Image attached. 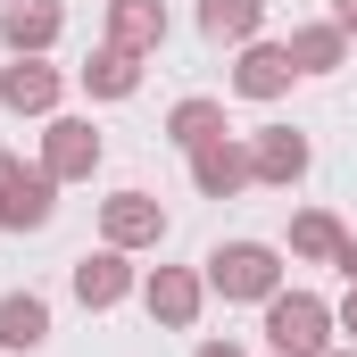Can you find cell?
I'll return each instance as SVG.
<instances>
[{
	"mask_svg": "<svg viewBox=\"0 0 357 357\" xmlns=\"http://www.w3.org/2000/svg\"><path fill=\"white\" fill-rule=\"evenodd\" d=\"M100 241L125 250V258H133V250H158V241H167V208H158L150 191H108V199H100Z\"/></svg>",
	"mask_w": 357,
	"mask_h": 357,
	"instance_id": "3957f363",
	"label": "cell"
},
{
	"mask_svg": "<svg viewBox=\"0 0 357 357\" xmlns=\"http://www.w3.org/2000/svg\"><path fill=\"white\" fill-rule=\"evenodd\" d=\"M324 357H357V349H324Z\"/></svg>",
	"mask_w": 357,
	"mask_h": 357,
	"instance_id": "d4e9b609",
	"label": "cell"
},
{
	"mask_svg": "<svg viewBox=\"0 0 357 357\" xmlns=\"http://www.w3.org/2000/svg\"><path fill=\"white\" fill-rule=\"evenodd\" d=\"M307 133H291V125H266V133H250V175L274 183V191H291V183L307 175Z\"/></svg>",
	"mask_w": 357,
	"mask_h": 357,
	"instance_id": "9c48e42d",
	"label": "cell"
},
{
	"mask_svg": "<svg viewBox=\"0 0 357 357\" xmlns=\"http://www.w3.org/2000/svg\"><path fill=\"white\" fill-rule=\"evenodd\" d=\"M333 307L316 299V291H274L266 299V341H274V357H324L333 349Z\"/></svg>",
	"mask_w": 357,
	"mask_h": 357,
	"instance_id": "6da1fadb",
	"label": "cell"
},
{
	"mask_svg": "<svg viewBox=\"0 0 357 357\" xmlns=\"http://www.w3.org/2000/svg\"><path fill=\"white\" fill-rule=\"evenodd\" d=\"M208 291H216V299H258V307H266L274 291H282V258H274L266 241H216V250H208Z\"/></svg>",
	"mask_w": 357,
	"mask_h": 357,
	"instance_id": "7a4b0ae2",
	"label": "cell"
},
{
	"mask_svg": "<svg viewBox=\"0 0 357 357\" xmlns=\"http://www.w3.org/2000/svg\"><path fill=\"white\" fill-rule=\"evenodd\" d=\"M59 91H67V75H59L50 59L0 67V108H8V116H59Z\"/></svg>",
	"mask_w": 357,
	"mask_h": 357,
	"instance_id": "52a82bcc",
	"label": "cell"
},
{
	"mask_svg": "<svg viewBox=\"0 0 357 357\" xmlns=\"http://www.w3.org/2000/svg\"><path fill=\"white\" fill-rule=\"evenodd\" d=\"M333 324H341V333H349V349H357V282H349V299H341V307H333Z\"/></svg>",
	"mask_w": 357,
	"mask_h": 357,
	"instance_id": "ffe728a7",
	"label": "cell"
},
{
	"mask_svg": "<svg viewBox=\"0 0 357 357\" xmlns=\"http://www.w3.org/2000/svg\"><path fill=\"white\" fill-rule=\"evenodd\" d=\"M84 91L91 100H133V91H142V59L116 50V42H100V50L84 59Z\"/></svg>",
	"mask_w": 357,
	"mask_h": 357,
	"instance_id": "2e32d148",
	"label": "cell"
},
{
	"mask_svg": "<svg viewBox=\"0 0 357 357\" xmlns=\"http://www.w3.org/2000/svg\"><path fill=\"white\" fill-rule=\"evenodd\" d=\"M225 133V100H175V116H167V142H175L183 158L199 150V142H216Z\"/></svg>",
	"mask_w": 357,
	"mask_h": 357,
	"instance_id": "ac0fdd59",
	"label": "cell"
},
{
	"mask_svg": "<svg viewBox=\"0 0 357 357\" xmlns=\"http://www.w3.org/2000/svg\"><path fill=\"white\" fill-rule=\"evenodd\" d=\"M199 33L208 42H258L266 33V0H199Z\"/></svg>",
	"mask_w": 357,
	"mask_h": 357,
	"instance_id": "e0dca14e",
	"label": "cell"
},
{
	"mask_svg": "<svg viewBox=\"0 0 357 357\" xmlns=\"http://www.w3.org/2000/svg\"><path fill=\"white\" fill-rule=\"evenodd\" d=\"M333 25H341V33L357 42V0H333Z\"/></svg>",
	"mask_w": 357,
	"mask_h": 357,
	"instance_id": "7402d4cb",
	"label": "cell"
},
{
	"mask_svg": "<svg viewBox=\"0 0 357 357\" xmlns=\"http://www.w3.org/2000/svg\"><path fill=\"white\" fill-rule=\"evenodd\" d=\"M341 250V216L333 208H299L291 216V258H333Z\"/></svg>",
	"mask_w": 357,
	"mask_h": 357,
	"instance_id": "d6986e66",
	"label": "cell"
},
{
	"mask_svg": "<svg viewBox=\"0 0 357 357\" xmlns=\"http://www.w3.org/2000/svg\"><path fill=\"white\" fill-rule=\"evenodd\" d=\"M191 183H199V199H233V191H250V142H233V133H216V142H199L191 150Z\"/></svg>",
	"mask_w": 357,
	"mask_h": 357,
	"instance_id": "8992f818",
	"label": "cell"
},
{
	"mask_svg": "<svg viewBox=\"0 0 357 357\" xmlns=\"http://www.w3.org/2000/svg\"><path fill=\"white\" fill-rule=\"evenodd\" d=\"M333 266H341V274L357 282V233H341V250H333Z\"/></svg>",
	"mask_w": 357,
	"mask_h": 357,
	"instance_id": "44dd1931",
	"label": "cell"
},
{
	"mask_svg": "<svg viewBox=\"0 0 357 357\" xmlns=\"http://www.w3.org/2000/svg\"><path fill=\"white\" fill-rule=\"evenodd\" d=\"M282 50H291V67H299V75H333V67H349V33H341L333 17H324V25H291V42H282Z\"/></svg>",
	"mask_w": 357,
	"mask_h": 357,
	"instance_id": "5bb4252c",
	"label": "cell"
},
{
	"mask_svg": "<svg viewBox=\"0 0 357 357\" xmlns=\"http://www.w3.org/2000/svg\"><path fill=\"white\" fill-rule=\"evenodd\" d=\"M42 175L50 183H91L100 175V133H91V116H50V125H42Z\"/></svg>",
	"mask_w": 357,
	"mask_h": 357,
	"instance_id": "5b68a950",
	"label": "cell"
},
{
	"mask_svg": "<svg viewBox=\"0 0 357 357\" xmlns=\"http://www.w3.org/2000/svg\"><path fill=\"white\" fill-rule=\"evenodd\" d=\"M108 42L133 50V59H150L167 42V0H108Z\"/></svg>",
	"mask_w": 357,
	"mask_h": 357,
	"instance_id": "4fadbf2b",
	"label": "cell"
},
{
	"mask_svg": "<svg viewBox=\"0 0 357 357\" xmlns=\"http://www.w3.org/2000/svg\"><path fill=\"white\" fill-rule=\"evenodd\" d=\"M59 33H67V8H59V0H8V8H0V42H8L17 59H42Z\"/></svg>",
	"mask_w": 357,
	"mask_h": 357,
	"instance_id": "30bf717a",
	"label": "cell"
},
{
	"mask_svg": "<svg viewBox=\"0 0 357 357\" xmlns=\"http://www.w3.org/2000/svg\"><path fill=\"white\" fill-rule=\"evenodd\" d=\"M59 216V183L42 175V167H17V175L0 183V225L8 233H42Z\"/></svg>",
	"mask_w": 357,
	"mask_h": 357,
	"instance_id": "ba28073f",
	"label": "cell"
},
{
	"mask_svg": "<svg viewBox=\"0 0 357 357\" xmlns=\"http://www.w3.org/2000/svg\"><path fill=\"white\" fill-rule=\"evenodd\" d=\"M291 75H299V67H291V50L266 42V33H258V42H241V59H233V91H241V100H282Z\"/></svg>",
	"mask_w": 357,
	"mask_h": 357,
	"instance_id": "8fae6325",
	"label": "cell"
},
{
	"mask_svg": "<svg viewBox=\"0 0 357 357\" xmlns=\"http://www.w3.org/2000/svg\"><path fill=\"white\" fill-rule=\"evenodd\" d=\"M67 291L84 299L91 316H100V307H116V299L133 291V266H125V250H108V241H100V250H84V258H75V274H67Z\"/></svg>",
	"mask_w": 357,
	"mask_h": 357,
	"instance_id": "7c38bea8",
	"label": "cell"
},
{
	"mask_svg": "<svg viewBox=\"0 0 357 357\" xmlns=\"http://www.w3.org/2000/svg\"><path fill=\"white\" fill-rule=\"evenodd\" d=\"M142 307H150V324L191 333V324H199V307H208V274H191V266H158V274H142Z\"/></svg>",
	"mask_w": 357,
	"mask_h": 357,
	"instance_id": "277c9868",
	"label": "cell"
},
{
	"mask_svg": "<svg viewBox=\"0 0 357 357\" xmlns=\"http://www.w3.org/2000/svg\"><path fill=\"white\" fill-rule=\"evenodd\" d=\"M8 175H17V158H8V150H0V183H8Z\"/></svg>",
	"mask_w": 357,
	"mask_h": 357,
	"instance_id": "cb8c5ba5",
	"label": "cell"
},
{
	"mask_svg": "<svg viewBox=\"0 0 357 357\" xmlns=\"http://www.w3.org/2000/svg\"><path fill=\"white\" fill-rule=\"evenodd\" d=\"M191 357H241V349H233V341H199Z\"/></svg>",
	"mask_w": 357,
	"mask_h": 357,
	"instance_id": "603a6c76",
	"label": "cell"
},
{
	"mask_svg": "<svg viewBox=\"0 0 357 357\" xmlns=\"http://www.w3.org/2000/svg\"><path fill=\"white\" fill-rule=\"evenodd\" d=\"M50 341V299L42 291H0V349H42Z\"/></svg>",
	"mask_w": 357,
	"mask_h": 357,
	"instance_id": "9a60e30c",
	"label": "cell"
}]
</instances>
